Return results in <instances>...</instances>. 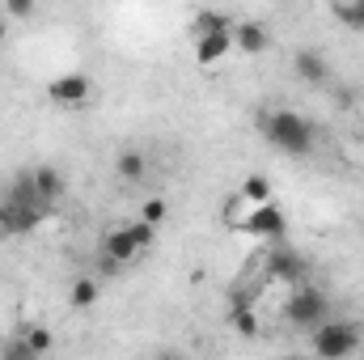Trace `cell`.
<instances>
[{
  "mask_svg": "<svg viewBox=\"0 0 364 360\" xmlns=\"http://www.w3.org/2000/svg\"><path fill=\"white\" fill-rule=\"evenodd\" d=\"M263 136L272 140V149H279L284 157H309L318 144V132L305 115L296 110H272L263 115Z\"/></svg>",
  "mask_w": 364,
  "mask_h": 360,
  "instance_id": "6da1fadb",
  "label": "cell"
},
{
  "mask_svg": "<svg viewBox=\"0 0 364 360\" xmlns=\"http://www.w3.org/2000/svg\"><path fill=\"white\" fill-rule=\"evenodd\" d=\"M153 238H157V225H149L144 216H140V221H127V225H119V229H110L106 242H102V268L119 271V268H127V263H136V259L153 246Z\"/></svg>",
  "mask_w": 364,
  "mask_h": 360,
  "instance_id": "7a4b0ae2",
  "label": "cell"
},
{
  "mask_svg": "<svg viewBox=\"0 0 364 360\" xmlns=\"http://www.w3.org/2000/svg\"><path fill=\"white\" fill-rule=\"evenodd\" d=\"M284 322L288 327H296V331H314L318 322H326L331 318V297L322 292V288H309V284H292V292H288V301H284Z\"/></svg>",
  "mask_w": 364,
  "mask_h": 360,
  "instance_id": "3957f363",
  "label": "cell"
},
{
  "mask_svg": "<svg viewBox=\"0 0 364 360\" xmlns=\"http://www.w3.org/2000/svg\"><path fill=\"white\" fill-rule=\"evenodd\" d=\"M309 348H314L318 356H326V360L352 356V352H360V331H356V322L326 318V322H318V327H314V335H309Z\"/></svg>",
  "mask_w": 364,
  "mask_h": 360,
  "instance_id": "277c9868",
  "label": "cell"
},
{
  "mask_svg": "<svg viewBox=\"0 0 364 360\" xmlns=\"http://www.w3.org/2000/svg\"><path fill=\"white\" fill-rule=\"evenodd\" d=\"M237 229L250 233V238H263V242H279L284 229H288V216H284V208L275 199H267V203H246V216L237 221Z\"/></svg>",
  "mask_w": 364,
  "mask_h": 360,
  "instance_id": "5b68a950",
  "label": "cell"
},
{
  "mask_svg": "<svg viewBox=\"0 0 364 360\" xmlns=\"http://www.w3.org/2000/svg\"><path fill=\"white\" fill-rule=\"evenodd\" d=\"M47 212H51L47 203H21V199L0 195V233H9V238L34 233V229L43 225V216H47Z\"/></svg>",
  "mask_w": 364,
  "mask_h": 360,
  "instance_id": "8992f818",
  "label": "cell"
},
{
  "mask_svg": "<svg viewBox=\"0 0 364 360\" xmlns=\"http://www.w3.org/2000/svg\"><path fill=\"white\" fill-rule=\"evenodd\" d=\"M90 93H93V81L85 73H64V77L47 81V97H51L55 106H85Z\"/></svg>",
  "mask_w": 364,
  "mask_h": 360,
  "instance_id": "52a82bcc",
  "label": "cell"
},
{
  "mask_svg": "<svg viewBox=\"0 0 364 360\" xmlns=\"http://www.w3.org/2000/svg\"><path fill=\"white\" fill-rule=\"evenodd\" d=\"M233 47L242 55H263L272 47V34L263 21H233Z\"/></svg>",
  "mask_w": 364,
  "mask_h": 360,
  "instance_id": "ba28073f",
  "label": "cell"
},
{
  "mask_svg": "<svg viewBox=\"0 0 364 360\" xmlns=\"http://www.w3.org/2000/svg\"><path fill=\"white\" fill-rule=\"evenodd\" d=\"M267 275L292 288V284L305 280V259H301L296 250H272V255H267Z\"/></svg>",
  "mask_w": 364,
  "mask_h": 360,
  "instance_id": "9c48e42d",
  "label": "cell"
},
{
  "mask_svg": "<svg viewBox=\"0 0 364 360\" xmlns=\"http://www.w3.org/2000/svg\"><path fill=\"white\" fill-rule=\"evenodd\" d=\"M229 51H233V30H216V34H199V38H195V60H199L203 68L220 64Z\"/></svg>",
  "mask_w": 364,
  "mask_h": 360,
  "instance_id": "30bf717a",
  "label": "cell"
},
{
  "mask_svg": "<svg viewBox=\"0 0 364 360\" xmlns=\"http://www.w3.org/2000/svg\"><path fill=\"white\" fill-rule=\"evenodd\" d=\"M30 174H34V186H38V199H43L47 208H51V203H60V199L68 195V179H64V174H60L55 166H34Z\"/></svg>",
  "mask_w": 364,
  "mask_h": 360,
  "instance_id": "8fae6325",
  "label": "cell"
},
{
  "mask_svg": "<svg viewBox=\"0 0 364 360\" xmlns=\"http://www.w3.org/2000/svg\"><path fill=\"white\" fill-rule=\"evenodd\" d=\"M292 68H296V77H301V81H309V85H322V81L331 77L326 55H322V51H314V47H301V51L292 55Z\"/></svg>",
  "mask_w": 364,
  "mask_h": 360,
  "instance_id": "7c38bea8",
  "label": "cell"
},
{
  "mask_svg": "<svg viewBox=\"0 0 364 360\" xmlns=\"http://www.w3.org/2000/svg\"><path fill=\"white\" fill-rule=\"evenodd\" d=\"M114 174L123 182H140L149 174V157H144L140 149H123V153L114 157Z\"/></svg>",
  "mask_w": 364,
  "mask_h": 360,
  "instance_id": "4fadbf2b",
  "label": "cell"
},
{
  "mask_svg": "<svg viewBox=\"0 0 364 360\" xmlns=\"http://www.w3.org/2000/svg\"><path fill=\"white\" fill-rule=\"evenodd\" d=\"M237 199L242 203H267L272 199V182L263 179V174H250V179H242V186H237Z\"/></svg>",
  "mask_w": 364,
  "mask_h": 360,
  "instance_id": "5bb4252c",
  "label": "cell"
},
{
  "mask_svg": "<svg viewBox=\"0 0 364 360\" xmlns=\"http://www.w3.org/2000/svg\"><path fill=\"white\" fill-rule=\"evenodd\" d=\"M4 195H9V199H21V203H43V199H38V186H34V174H30V170H26V174H17V179L9 182V186H4Z\"/></svg>",
  "mask_w": 364,
  "mask_h": 360,
  "instance_id": "9a60e30c",
  "label": "cell"
},
{
  "mask_svg": "<svg viewBox=\"0 0 364 360\" xmlns=\"http://www.w3.org/2000/svg\"><path fill=\"white\" fill-rule=\"evenodd\" d=\"M195 38L199 34H216V30H233V21L225 17V13H216V9H203V13H195Z\"/></svg>",
  "mask_w": 364,
  "mask_h": 360,
  "instance_id": "2e32d148",
  "label": "cell"
},
{
  "mask_svg": "<svg viewBox=\"0 0 364 360\" xmlns=\"http://www.w3.org/2000/svg\"><path fill=\"white\" fill-rule=\"evenodd\" d=\"M229 327H233L237 335H259V314H255V309H250V305L242 301V305H237V309L229 314Z\"/></svg>",
  "mask_w": 364,
  "mask_h": 360,
  "instance_id": "e0dca14e",
  "label": "cell"
},
{
  "mask_svg": "<svg viewBox=\"0 0 364 360\" xmlns=\"http://www.w3.org/2000/svg\"><path fill=\"white\" fill-rule=\"evenodd\" d=\"M26 348H30V356H47V352L55 348V339H51V331H43V327H26Z\"/></svg>",
  "mask_w": 364,
  "mask_h": 360,
  "instance_id": "ac0fdd59",
  "label": "cell"
},
{
  "mask_svg": "<svg viewBox=\"0 0 364 360\" xmlns=\"http://www.w3.org/2000/svg\"><path fill=\"white\" fill-rule=\"evenodd\" d=\"M68 301H73V309H90L93 301H97V280H77Z\"/></svg>",
  "mask_w": 364,
  "mask_h": 360,
  "instance_id": "d6986e66",
  "label": "cell"
},
{
  "mask_svg": "<svg viewBox=\"0 0 364 360\" xmlns=\"http://www.w3.org/2000/svg\"><path fill=\"white\" fill-rule=\"evenodd\" d=\"M339 17H343V26H352V30H364V0L339 4Z\"/></svg>",
  "mask_w": 364,
  "mask_h": 360,
  "instance_id": "ffe728a7",
  "label": "cell"
},
{
  "mask_svg": "<svg viewBox=\"0 0 364 360\" xmlns=\"http://www.w3.org/2000/svg\"><path fill=\"white\" fill-rule=\"evenodd\" d=\"M166 212H170V208H166V199H157V195H153V199H144V208H140V216H144L149 225H161V221H166Z\"/></svg>",
  "mask_w": 364,
  "mask_h": 360,
  "instance_id": "44dd1931",
  "label": "cell"
},
{
  "mask_svg": "<svg viewBox=\"0 0 364 360\" xmlns=\"http://www.w3.org/2000/svg\"><path fill=\"white\" fill-rule=\"evenodd\" d=\"M4 9H9L13 17H30V13H34V0H4Z\"/></svg>",
  "mask_w": 364,
  "mask_h": 360,
  "instance_id": "7402d4cb",
  "label": "cell"
},
{
  "mask_svg": "<svg viewBox=\"0 0 364 360\" xmlns=\"http://www.w3.org/2000/svg\"><path fill=\"white\" fill-rule=\"evenodd\" d=\"M4 34H9V21H4V17H0V43H4Z\"/></svg>",
  "mask_w": 364,
  "mask_h": 360,
  "instance_id": "603a6c76",
  "label": "cell"
}]
</instances>
